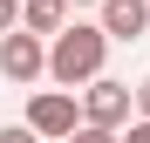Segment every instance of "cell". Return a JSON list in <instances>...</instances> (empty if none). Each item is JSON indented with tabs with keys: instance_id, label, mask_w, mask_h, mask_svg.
<instances>
[{
	"instance_id": "cell-1",
	"label": "cell",
	"mask_w": 150,
	"mask_h": 143,
	"mask_svg": "<svg viewBox=\"0 0 150 143\" xmlns=\"http://www.w3.org/2000/svg\"><path fill=\"white\" fill-rule=\"evenodd\" d=\"M103 61H109V41H103L96 20H68V27L48 41V82H55L62 95L89 89L96 75H103Z\"/></svg>"
},
{
	"instance_id": "cell-2",
	"label": "cell",
	"mask_w": 150,
	"mask_h": 143,
	"mask_svg": "<svg viewBox=\"0 0 150 143\" xmlns=\"http://www.w3.org/2000/svg\"><path fill=\"white\" fill-rule=\"evenodd\" d=\"M75 95H62V89H34L28 95V116H21V130H28L34 143H68L75 136Z\"/></svg>"
},
{
	"instance_id": "cell-3",
	"label": "cell",
	"mask_w": 150,
	"mask_h": 143,
	"mask_svg": "<svg viewBox=\"0 0 150 143\" xmlns=\"http://www.w3.org/2000/svg\"><path fill=\"white\" fill-rule=\"evenodd\" d=\"M75 116H82L89 130H123L130 123V82H109V75H96L89 89H82V102H75Z\"/></svg>"
},
{
	"instance_id": "cell-4",
	"label": "cell",
	"mask_w": 150,
	"mask_h": 143,
	"mask_svg": "<svg viewBox=\"0 0 150 143\" xmlns=\"http://www.w3.org/2000/svg\"><path fill=\"white\" fill-rule=\"evenodd\" d=\"M48 75V41H34V34H0V82H14V89H28V82H41Z\"/></svg>"
},
{
	"instance_id": "cell-5",
	"label": "cell",
	"mask_w": 150,
	"mask_h": 143,
	"mask_svg": "<svg viewBox=\"0 0 150 143\" xmlns=\"http://www.w3.org/2000/svg\"><path fill=\"white\" fill-rule=\"evenodd\" d=\"M96 27H103V41H137L150 27V7L143 0H103V20Z\"/></svg>"
},
{
	"instance_id": "cell-6",
	"label": "cell",
	"mask_w": 150,
	"mask_h": 143,
	"mask_svg": "<svg viewBox=\"0 0 150 143\" xmlns=\"http://www.w3.org/2000/svg\"><path fill=\"white\" fill-rule=\"evenodd\" d=\"M68 20L75 14L62 7V0H21V34H34V41H55Z\"/></svg>"
},
{
	"instance_id": "cell-7",
	"label": "cell",
	"mask_w": 150,
	"mask_h": 143,
	"mask_svg": "<svg viewBox=\"0 0 150 143\" xmlns=\"http://www.w3.org/2000/svg\"><path fill=\"white\" fill-rule=\"evenodd\" d=\"M130 116H137V123H150V75L130 89Z\"/></svg>"
},
{
	"instance_id": "cell-8",
	"label": "cell",
	"mask_w": 150,
	"mask_h": 143,
	"mask_svg": "<svg viewBox=\"0 0 150 143\" xmlns=\"http://www.w3.org/2000/svg\"><path fill=\"white\" fill-rule=\"evenodd\" d=\"M116 143H150V123H137V116H130V123L116 130Z\"/></svg>"
},
{
	"instance_id": "cell-9",
	"label": "cell",
	"mask_w": 150,
	"mask_h": 143,
	"mask_svg": "<svg viewBox=\"0 0 150 143\" xmlns=\"http://www.w3.org/2000/svg\"><path fill=\"white\" fill-rule=\"evenodd\" d=\"M21 27V0H0V34H14Z\"/></svg>"
},
{
	"instance_id": "cell-10",
	"label": "cell",
	"mask_w": 150,
	"mask_h": 143,
	"mask_svg": "<svg viewBox=\"0 0 150 143\" xmlns=\"http://www.w3.org/2000/svg\"><path fill=\"white\" fill-rule=\"evenodd\" d=\"M68 143H116V136H109V130H89V123H75V136H68Z\"/></svg>"
},
{
	"instance_id": "cell-11",
	"label": "cell",
	"mask_w": 150,
	"mask_h": 143,
	"mask_svg": "<svg viewBox=\"0 0 150 143\" xmlns=\"http://www.w3.org/2000/svg\"><path fill=\"white\" fill-rule=\"evenodd\" d=\"M0 143H34V136L28 130H0Z\"/></svg>"
},
{
	"instance_id": "cell-12",
	"label": "cell",
	"mask_w": 150,
	"mask_h": 143,
	"mask_svg": "<svg viewBox=\"0 0 150 143\" xmlns=\"http://www.w3.org/2000/svg\"><path fill=\"white\" fill-rule=\"evenodd\" d=\"M143 7H150V0H143Z\"/></svg>"
}]
</instances>
